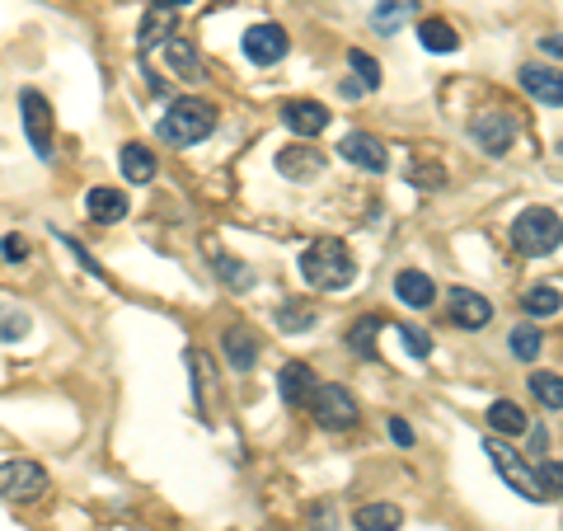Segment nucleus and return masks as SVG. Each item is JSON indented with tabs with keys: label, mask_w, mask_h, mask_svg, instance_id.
Segmentation results:
<instances>
[{
	"label": "nucleus",
	"mask_w": 563,
	"mask_h": 531,
	"mask_svg": "<svg viewBox=\"0 0 563 531\" xmlns=\"http://www.w3.org/2000/svg\"><path fill=\"white\" fill-rule=\"evenodd\" d=\"M212 268H216V278L226 282L230 292H249V287H254V268L249 264H240V259H235V254H212Z\"/></svg>",
	"instance_id": "obj_25"
},
{
	"label": "nucleus",
	"mask_w": 563,
	"mask_h": 531,
	"mask_svg": "<svg viewBox=\"0 0 563 531\" xmlns=\"http://www.w3.org/2000/svg\"><path fill=\"white\" fill-rule=\"evenodd\" d=\"M535 480H540V494H545V499H563V461H540Z\"/></svg>",
	"instance_id": "obj_35"
},
{
	"label": "nucleus",
	"mask_w": 563,
	"mask_h": 531,
	"mask_svg": "<svg viewBox=\"0 0 563 531\" xmlns=\"http://www.w3.org/2000/svg\"><path fill=\"white\" fill-rule=\"evenodd\" d=\"M0 254H5L10 264H24V259H29V240H24V235H0Z\"/></svg>",
	"instance_id": "obj_37"
},
{
	"label": "nucleus",
	"mask_w": 563,
	"mask_h": 531,
	"mask_svg": "<svg viewBox=\"0 0 563 531\" xmlns=\"http://www.w3.org/2000/svg\"><path fill=\"white\" fill-rule=\"evenodd\" d=\"M540 47H545L549 57H563V33H549V38H540Z\"/></svg>",
	"instance_id": "obj_42"
},
{
	"label": "nucleus",
	"mask_w": 563,
	"mask_h": 531,
	"mask_svg": "<svg viewBox=\"0 0 563 531\" xmlns=\"http://www.w3.org/2000/svg\"><path fill=\"white\" fill-rule=\"evenodd\" d=\"M29 311H19V306H0V344H19L24 334H29Z\"/></svg>",
	"instance_id": "obj_32"
},
{
	"label": "nucleus",
	"mask_w": 563,
	"mask_h": 531,
	"mask_svg": "<svg viewBox=\"0 0 563 531\" xmlns=\"http://www.w3.org/2000/svg\"><path fill=\"white\" fill-rule=\"evenodd\" d=\"M470 137L479 141V151L488 156H507L512 151V141H517V118L507 109H484L470 118Z\"/></svg>",
	"instance_id": "obj_7"
},
{
	"label": "nucleus",
	"mask_w": 563,
	"mask_h": 531,
	"mask_svg": "<svg viewBox=\"0 0 563 531\" xmlns=\"http://www.w3.org/2000/svg\"><path fill=\"white\" fill-rule=\"evenodd\" d=\"M47 489H52V480L38 461H5L0 466V499L5 503H38Z\"/></svg>",
	"instance_id": "obj_5"
},
{
	"label": "nucleus",
	"mask_w": 563,
	"mask_h": 531,
	"mask_svg": "<svg viewBox=\"0 0 563 531\" xmlns=\"http://www.w3.org/2000/svg\"><path fill=\"white\" fill-rule=\"evenodd\" d=\"M315 386H320V381H315V372H310L305 362H287V367L277 372V395H282V405H291V409H301Z\"/></svg>",
	"instance_id": "obj_16"
},
{
	"label": "nucleus",
	"mask_w": 563,
	"mask_h": 531,
	"mask_svg": "<svg viewBox=\"0 0 563 531\" xmlns=\"http://www.w3.org/2000/svg\"><path fill=\"white\" fill-rule=\"evenodd\" d=\"M277 170H282V179L310 184V179H320V174H324V151L305 146V141H291V146H282V151H277Z\"/></svg>",
	"instance_id": "obj_11"
},
{
	"label": "nucleus",
	"mask_w": 563,
	"mask_h": 531,
	"mask_svg": "<svg viewBox=\"0 0 563 531\" xmlns=\"http://www.w3.org/2000/svg\"><path fill=\"white\" fill-rule=\"evenodd\" d=\"M418 38H423L427 52H456L460 47V33L446 24V19H423L418 24Z\"/></svg>",
	"instance_id": "obj_28"
},
{
	"label": "nucleus",
	"mask_w": 563,
	"mask_h": 531,
	"mask_svg": "<svg viewBox=\"0 0 563 531\" xmlns=\"http://www.w3.org/2000/svg\"><path fill=\"white\" fill-rule=\"evenodd\" d=\"M554 151H559V156H563V141H559V146H554Z\"/></svg>",
	"instance_id": "obj_44"
},
{
	"label": "nucleus",
	"mask_w": 563,
	"mask_h": 531,
	"mask_svg": "<svg viewBox=\"0 0 563 531\" xmlns=\"http://www.w3.org/2000/svg\"><path fill=\"white\" fill-rule=\"evenodd\" d=\"M404 179H409L413 188L432 193V188H446V165H437V160H413L409 170H404Z\"/></svg>",
	"instance_id": "obj_29"
},
{
	"label": "nucleus",
	"mask_w": 563,
	"mask_h": 531,
	"mask_svg": "<svg viewBox=\"0 0 563 531\" xmlns=\"http://www.w3.org/2000/svg\"><path fill=\"white\" fill-rule=\"evenodd\" d=\"M165 62H169V76H179V80H202V57H198V47H193V38H179V33H169L165 38Z\"/></svg>",
	"instance_id": "obj_17"
},
{
	"label": "nucleus",
	"mask_w": 563,
	"mask_h": 531,
	"mask_svg": "<svg viewBox=\"0 0 563 531\" xmlns=\"http://www.w3.org/2000/svg\"><path fill=\"white\" fill-rule=\"evenodd\" d=\"M512 245H517V254L545 259V254H554L563 245V217L554 207H526L512 221Z\"/></svg>",
	"instance_id": "obj_3"
},
{
	"label": "nucleus",
	"mask_w": 563,
	"mask_h": 531,
	"mask_svg": "<svg viewBox=\"0 0 563 531\" xmlns=\"http://www.w3.org/2000/svg\"><path fill=\"white\" fill-rule=\"evenodd\" d=\"M517 80H521V90L531 94V99H540V104H554L559 109L563 104V71L559 66H521L517 71Z\"/></svg>",
	"instance_id": "obj_13"
},
{
	"label": "nucleus",
	"mask_w": 563,
	"mask_h": 531,
	"mask_svg": "<svg viewBox=\"0 0 563 531\" xmlns=\"http://www.w3.org/2000/svg\"><path fill=\"white\" fill-rule=\"evenodd\" d=\"M395 297L409 306V311H432V301H437V282L427 278L423 268H404L395 278Z\"/></svg>",
	"instance_id": "obj_15"
},
{
	"label": "nucleus",
	"mask_w": 563,
	"mask_h": 531,
	"mask_svg": "<svg viewBox=\"0 0 563 531\" xmlns=\"http://www.w3.org/2000/svg\"><path fill=\"white\" fill-rule=\"evenodd\" d=\"M484 452H488V461L498 466V475H503L507 485L517 489L521 499H531V503L545 499V494H540V480H535V470L526 466V456H521L517 447H507L503 438H488V442H484Z\"/></svg>",
	"instance_id": "obj_6"
},
{
	"label": "nucleus",
	"mask_w": 563,
	"mask_h": 531,
	"mask_svg": "<svg viewBox=\"0 0 563 531\" xmlns=\"http://www.w3.org/2000/svg\"><path fill=\"white\" fill-rule=\"evenodd\" d=\"M160 141L165 146H198V141H207L216 132V104H207V99H193V94H183V99H174L169 104V113L160 118Z\"/></svg>",
	"instance_id": "obj_2"
},
{
	"label": "nucleus",
	"mask_w": 563,
	"mask_h": 531,
	"mask_svg": "<svg viewBox=\"0 0 563 531\" xmlns=\"http://www.w3.org/2000/svg\"><path fill=\"white\" fill-rule=\"evenodd\" d=\"M512 353H517L521 362L540 358V329H535V325H517V329H512Z\"/></svg>",
	"instance_id": "obj_34"
},
{
	"label": "nucleus",
	"mask_w": 563,
	"mask_h": 531,
	"mask_svg": "<svg viewBox=\"0 0 563 531\" xmlns=\"http://www.w3.org/2000/svg\"><path fill=\"white\" fill-rule=\"evenodd\" d=\"M390 438H395L399 447H413V428L404 419H390Z\"/></svg>",
	"instance_id": "obj_40"
},
{
	"label": "nucleus",
	"mask_w": 563,
	"mask_h": 531,
	"mask_svg": "<svg viewBox=\"0 0 563 531\" xmlns=\"http://www.w3.org/2000/svg\"><path fill=\"white\" fill-rule=\"evenodd\" d=\"M413 10H418V0H381L376 15H371V24H376L381 33H399L413 19Z\"/></svg>",
	"instance_id": "obj_26"
},
{
	"label": "nucleus",
	"mask_w": 563,
	"mask_h": 531,
	"mask_svg": "<svg viewBox=\"0 0 563 531\" xmlns=\"http://www.w3.org/2000/svg\"><path fill=\"white\" fill-rule=\"evenodd\" d=\"M488 428H493L498 438H521V433L531 428V419H526V409H521L517 400H493V405H488Z\"/></svg>",
	"instance_id": "obj_20"
},
{
	"label": "nucleus",
	"mask_w": 563,
	"mask_h": 531,
	"mask_svg": "<svg viewBox=\"0 0 563 531\" xmlns=\"http://www.w3.org/2000/svg\"><path fill=\"white\" fill-rule=\"evenodd\" d=\"M151 5H160V10H183L188 0H151Z\"/></svg>",
	"instance_id": "obj_43"
},
{
	"label": "nucleus",
	"mask_w": 563,
	"mask_h": 531,
	"mask_svg": "<svg viewBox=\"0 0 563 531\" xmlns=\"http://www.w3.org/2000/svg\"><path fill=\"white\" fill-rule=\"evenodd\" d=\"M85 212H90V221H99V226H113V221L127 217V193L122 188H90V198H85Z\"/></svg>",
	"instance_id": "obj_19"
},
{
	"label": "nucleus",
	"mask_w": 563,
	"mask_h": 531,
	"mask_svg": "<svg viewBox=\"0 0 563 531\" xmlns=\"http://www.w3.org/2000/svg\"><path fill=\"white\" fill-rule=\"evenodd\" d=\"M521 306H526V315H535V320H540V315H559L563 311V292L559 287H531Z\"/></svg>",
	"instance_id": "obj_30"
},
{
	"label": "nucleus",
	"mask_w": 563,
	"mask_h": 531,
	"mask_svg": "<svg viewBox=\"0 0 563 531\" xmlns=\"http://www.w3.org/2000/svg\"><path fill=\"white\" fill-rule=\"evenodd\" d=\"M310 531H338L334 527V503H315V508H310Z\"/></svg>",
	"instance_id": "obj_38"
},
{
	"label": "nucleus",
	"mask_w": 563,
	"mask_h": 531,
	"mask_svg": "<svg viewBox=\"0 0 563 531\" xmlns=\"http://www.w3.org/2000/svg\"><path fill=\"white\" fill-rule=\"evenodd\" d=\"M526 433H531V456H540V461H545V452H549V433H545V428H526Z\"/></svg>",
	"instance_id": "obj_41"
},
{
	"label": "nucleus",
	"mask_w": 563,
	"mask_h": 531,
	"mask_svg": "<svg viewBox=\"0 0 563 531\" xmlns=\"http://www.w3.org/2000/svg\"><path fill=\"white\" fill-rule=\"evenodd\" d=\"M301 278L310 282V287H320V292H343V287H352V278H357L352 250L343 240H334V235H324V240H315V245L301 254Z\"/></svg>",
	"instance_id": "obj_1"
},
{
	"label": "nucleus",
	"mask_w": 563,
	"mask_h": 531,
	"mask_svg": "<svg viewBox=\"0 0 563 531\" xmlns=\"http://www.w3.org/2000/svg\"><path fill=\"white\" fill-rule=\"evenodd\" d=\"M240 47H244V57H249L254 66H273V62H282V57H287L291 38H287V29H282V24H254V29H244Z\"/></svg>",
	"instance_id": "obj_9"
},
{
	"label": "nucleus",
	"mask_w": 563,
	"mask_h": 531,
	"mask_svg": "<svg viewBox=\"0 0 563 531\" xmlns=\"http://www.w3.org/2000/svg\"><path fill=\"white\" fill-rule=\"evenodd\" d=\"M221 348H226V362L235 372H249L259 362V339H254V329H244V325H230L221 334Z\"/></svg>",
	"instance_id": "obj_18"
},
{
	"label": "nucleus",
	"mask_w": 563,
	"mask_h": 531,
	"mask_svg": "<svg viewBox=\"0 0 563 531\" xmlns=\"http://www.w3.org/2000/svg\"><path fill=\"white\" fill-rule=\"evenodd\" d=\"M320 325V311H315V301H282V311H277V329L282 334H305V329Z\"/></svg>",
	"instance_id": "obj_24"
},
{
	"label": "nucleus",
	"mask_w": 563,
	"mask_h": 531,
	"mask_svg": "<svg viewBox=\"0 0 563 531\" xmlns=\"http://www.w3.org/2000/svg\"><path fill=\"white\" fill-rule=\"evenodd\" d=\"M61 245H66V250L76 254V259H80V264H85V268H90L94 278H104V268L94 264V259H90V250H85V245H80V240H71V235H66V240H61Z\"/></svg>",
	"instance_id": "obj_39"
},
{
	"label": "nucleus",
	"mask_w": 563,
	"mask_h": 531,
	"mask_svg": "<svg viewBox=\"0 0 563 531\" xmlns=\"http://www.w3.org/2000/svg\"><path fill=\"white\" fill-rule=\"evenodd\" d=\"M282 123L296 137H320L324 127H329V109H324L320 99H291V104H282Z\"/></svg>",
	"instance_id": "obj_14"
},
{
	"label": "nucleus",
	"mask_w": 563,
	"mask_h": 531,
	"mask_svg": "<svg viewBox=\"0 0 563 531\" xmlns=\"http://www.w3.org/2000/svg\"><path fill=\"white\" fill-rule=\"evenodd\" d=\"M305 405H310L315 423H320V428H329V433H348V428H357V423H362L357 395H352L348 386H338V381H324V386H315Z\"/></svg>",
	"instance_id": "obj_4"
},
{
	"label": "nucleus",
	"mask_w": 563,
	"mask_h": 531,
	"mask_svg": "<svg viewBox=\"0 0 563 531\" xmlns=\"http://www.w3.org/2000/svg\"><path fill=\"white\" fill-rule=\"evenodd\" d=\"M348 66L352 71H357V76H362V90H381V62H376V57H371V52H362V47H352L348 52Z\"/></svg>",
	"instance_id": "obj_33"
},
{
	"label": "nucleus",
	"mask_w": 563,
	"mask_h": 531,
	"mask_svg": "<svg viewBox=\"0 0 563 531\" xmlns=\"http://www.w3.org/2000/svg\"><path fill=\"white\" fill-rule=\"evenodd\" d=\"M531 395H535V400H540L545 409H563V376L535 372V376H531Z\"/></svg>",
	"instance_id": "obj_31"
},
{
	"label": "nucleus",
	"mask_w": 563,
	"mask_h": 531,
	"mask_svg": "<svg viewBox=\"0 0 563 531\" xmlns=\"http://www.w3.org/2000/svg\"><path fill=\"white\" fill-rule=\"evenodd\" d=\"M174 33V10H160V5H151V15L141 19V33H137V52L146 57V52H155V47H165V38Z\"/></svg>",
	"instance_id": "obj_21"
},
{
	"label": "nucleus",
	"mask_w": 563,
	"mask_h": 531,
	"mask_svg": "<svg viewBox=\"0 0 563 531\" xmlns=\"http://www.w3.org/2000/svg\"><path fill=\"white\" fill-rule=\"evenodd\" d=\"M395 334L404 339V348H409L413 358H432V334L418 325H395Z\"/></svg>",
	"instance_id": "obj_36"
},
{
	"label": "nucleus",
	"mask_w": 563,
	"mask_h": 531,
	"mask_svg": "<svg viewBox=\"0 0 563 531\" xmlns=\"http://www.w3.org/2000/svg\"><path fill=\"white\" fill-rule=\"evenodd\" d=\"M19 113H24V132H29V146L38 151V160H52V109L38 90L19 94Z\"/></svg>",
	"instance_id": "obj_8"
},
{
	"label": "nucleus",
	"mask_w": 563,
	"mask_h": 531,
	"mask_svg": "<svg viewBox=\"0 0 563 531\" xmlns=\"http://www.w3.org/2000/svg\"><path fill=\"white\" fill-rule=\"evenodd\" d=\"M376 334H381V315H362L357 325L348 329V348L357 353V358H376Z\"/></svg>",
	"instance_id": "obj_27"
},
{
	"label": "nucleus",
	"mask_w": 563,
	"mask_h": 531,
	"mask_svg": "<svg viewBox=\"0 0 563 531\" xmlns=\"http://www.w3.org/2000/svg\"><path fill=\"white\" fill-rule=\"evenodd\" d=\"M338 151H343V160H352V165H362V170H371V174L390 170V151H385V141L371 137V132H348V137L338 141Z\"/></svg>",
	"instance_id": "obj_12"
},
{
	"label": "nucleus",
	"mask_w": 563,
	"mask_h": 531,
	"mask_svg": "<svg viewBox=\"0 0 563 531\" xmlns=\"http://www.w3.org/2000/svg\"><path fill=\"white\" fill-rule=\"evenodd\" d=\"M352 527L357 531H399L404 527V513H399L395 503H366V508H357Z\"/></svg>",
	"instance_id": "obj_22"
},
{
	"label": "nucleus",
	"mask_w": 563,
	"mask_h": 531,
	"mask_svg": "<svg viewBox=\"0 0 563 531\" xmlns=\"http://www.w3.org/2000/svg\"><path fill=\"white\" fill-rule=\"evenodd\" d=\"M446 315H451V325L460 329H484L493 320V301L470 292V287H451L446 292Z\"/></svg>",
	"instance_id": "obj_10"
},
{
	"label": "nucleus",
	"mask_w": 563,
	"mask_h": 531,
	"mask_svg": "<svg viewBox=\"0 0 563 531\" xmlns=\"http://www.w3.org/2000/svg\"><path fill=\"white\" fill-rule=\"evenodd\" d=\"M118 165H122V174H127L132 184H151L155 179V156L141 146V141H127V146H122Z\"/></svg>",
	"instance_id": "obj_23"
}]
</instances>
